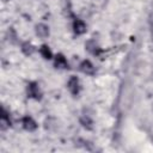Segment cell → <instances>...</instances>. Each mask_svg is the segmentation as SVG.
<instances>
[{
  "label": "cell",
  "instance_id": "cell-1",
  "mask_svg": "<svg viewBox=\"0 0 153 153\" xmlns=\"http://www.w3.org/2000/svg\"><path fill=\"white\" fill-rule=\"evenodd\" d=\"M27 96L36 100H39L42 98V92H41L37 82H30L27 85Z\"/></svg>",
  "mask_w": 153,
  "mask_h": 153
},
{
  "label": "cell",
  "instance_id": "cell-2",
  "mask_svg": "<svg viewBox=\"0 0 153 153\" xmlns=\"http://www.w3.org/2000/svg\"><path fill=\"white\" fill-rule=\"evenodd\" d=\"M67 86H68V90L71 91V93H72L73 96H76V94L79 93V91H80L79 79H78L76 76H71L69 80H68Z\"/></svg>",
  "mask_w": 153,
  "mask_h": 153
},
{
  "label": "cell",
  "instance_id": "cell-3",
  "mask_svg": "<svg viewBox=\"0 0 153 153\" xmlns=\"http://www.w3.org/2000/svg\"><path fill=\"white\" fill-rule=\"evenodd\" d=\"M80 71L82 72V73H85V74H88V75H92V74H94V67H93V65L88 61V60H84L81 63H80Z\"/></svg>",
  "mask_w": 153,
  "mask_h": 153
},
{
  "label": "cell",
  "instance_id": "cell-4",
  "mask_svg": "<svg viewBox=\"0 0 153 153\" xmlns=\"http://www.w3.org/2000/svg\"><path fill=\"white\" fill-rule=\"evenodd\" d=\"M23 127H24V129H26L29 131H33L37 129V123L30 116H25L23 118Z\"/></svg>",
  "mask_w": 153,
  "mask_h": 153
},
{
  "label": "cell",
  "instance_id": "cell-5",
  "mask_svg": "<svg viewBox=\"0 0 153 153\" xmlns=\"http://www.w3.org/2000/svg\"><path fill=\"white\" fill-rule=\"evenodd\" d=\"M73 29L76 35H82L86 32V24L80 19H75L73 23Z\"/></svg>",
  "mask_w": 153,
  "mask_h": 153
},
{
  "label": "cell",
  "instance_id": "cell-6",
  "mask_svg": "<svg viewBox=\"0 0 153 153\" xmlns=\"http://www.w3.org/2000/svg\"><path fill=\"white\" fill-rule=\"evenodd\" d=\"M35 31H36V35L41 38H45L49 35V27L45 24H37L35 27Z\"/></svg>",
  "mask_w": 153,
  "mask_h": 153
},
{
  "label": "cell",
  "instance_id": "cell-7",
  "mask_svg": "<svg viewBox=\"0 0 153 153\" xmlns=\"http://www.w3.org/2000/svg\"><path fill=\"white\" fill-rule=\"evenodd\" d=\"M55 67L56 68H60V69H65L68 67V63H67V60L66 57L62 55V54H57L55 56Z\"/></svg>",
  "mask_w": 153,
  "mask_h": 153
},
{
  "label": "cell",
  "instance_id": "cell-8",
  "mask_svg": "<svg viewBox=\"0 0 153 153\" xmlns=\"http://www.w3.org/2000/svg\"><path fill=\"white\" fill-rule=\"evenodd\" d=\"M85 48H86V50H87V51H90V53H92V54H94V55H98V54H99V51H100L99 47L97 45V43H96L93 39L87 41V42H86V44H85Z\"/></svg>",
  "mask_w": 153,
  "mask_h": 153
},
{
  "label": "cell",
  "instance_id": "cell-9",
  "mask_svg": "<svg viewBox=\"0 0 153 153\" xmlns=\"http://www.w3.org/2000/svg\"><path fill=\"white\" fill-rule=\"evenodd\" d=\"M10 126H11L10 118H8V116H7V112H6L5 109H4V110H2V115H1V120H0V128H1V130H5V129H7Z\"/></svg>",
  "mask_w": 153,
  "mask_h": 153
},
{
  "label": "cell",
  "instance_id": "cell-10",
  "mask_svg": "<svg viewBox=\"0 0 153 153\" xmlns=\"http://www.w3.org/2000/svg\"><path fill=\"white\" fill-rule=\"evenodd\" d=\"M22 51H23L26 56L32 55V54H33V51H35V47H33L30 42H24V43L22 44Z\"/></svg>",
  "mask_w": 153,
  "mask_h": 153
},
{
  "label": "cell",
  "instance_id": "cell-11",
  "mask_svg": "<svg viewBox=\"0 0 153 153\" xmlns=\"http://www.w3.org/2000/svg\"><path fill=\"white\" fill-rule=\"evenodd\" d=\"M39 53H41V55H42L44 59H47V60H50V59L53 57L51 50L49 49V47H48L47 44H43V45L39 48Z\"/></svg>",
  "mask_w": 153,
  "mask_h": 153
},
{
  "label": "cell",
  "instance_id": "cell-12",
  "mask_svg": "<svg viewBox=\"0 0 153 153\" xmlns=\"http://www.w3.org/2000/svg\"><path fill=\"white\" fill-rule=\"evenodd\" d=\"M6 38H7V41H8L10 43H13V44L17 43V33H16V31H14L13 27H10V29L7 30Z\"/></svg>",
  "mask_w": 153,
  "mask_h": 153
},
{
  "label": "cell",
  "instance_id": "cell-13",
  "mask_svg": "<svg viewBox=\"0 0 153 153\" xmlns=\"http://www.w3.org/2000/svg\"><path fill=\"white\" fill-rule=\"evenodd\" d=\"M80 123H81L82 127H85L86 129H88V130L92 129V121H91V118H90L88 116H82V117L80 118Z\"/></svg>",
  "mask_w": 153,
  "mask_h": 153
},
{
  "label": "cell",
  "instance_id": "cell-14",
  "mask_svg": "<svg viewBox=\"0 0 153 153\" xmlns=\"http://www.w3.org/2000/svg\"><path fill=\"white\" fill-rule=\"evenodd\" d=\"M2 1H4V2H6V1H10V0H2Z\"/></svg>",
  "mask_w": 153,
  "mask_h": 153
}]
</instances>
